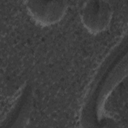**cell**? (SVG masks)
I'll return each mask as SVG.
<instances>
[{
  "label": "cell",
  "instance_id": "1",
  "mask_svg": "<svg viewBox=\"0 0 128 128\" xmlns=\"http://www.w3.org/2000/svg\"><path fill=\"white\" fill-rule=\"evenodd\" d=\"M128 32L125 31L97 66L82 99L78 112L82 128L117 127L106 110L113 90L128 74Z\"/></svg>",
  "mask_w": 128,
  "mask_h": 128
},
{
  "label": "cell",
  "instance_id": "2",
  "mask_svg": "<svg viewBox=\"0 0 128 128\" xmlns=\"http://www.w3.org/2000/svg\"><path fill=\"white\" fill-rule=\"evenodd\" d=\"M33 90L29 83L24 84L14 96L4 114L0 127L23 128L28 123L33 104Z\"/></svg>",
  "mask_w": 128,
  "mask_h": 128
},
{
  "label": "cell",
  "instance_id": "3",
  "mask_svg": "<svg viewBox=\"0 0 128 128\" xmlns=\"http://www.w3.org/2000/svg\"><path fill=\"white\" fill-rule=\"evenodd\" d=\"M110 3L104 0H90L82 4L80 18L84 26L90 32L98 34L106 30L112 16Z\"/></svg>",
  "mask_w": 128,
  "mask_h": 128
},
{
  "label": "cell",
  "instance_id": "4",
  "mask_svg": "<svg viewBox=\"0 0 128 128\" xmlns=\"http://www.w3.org/2000/svg\"><path fill=\"white\" fill-rule=\"evenodd\" d=\"M26 8L32 18L38 24L48 26L54 24L64 16L68 3L64 0H36L24 2Z\"/></svg>",
  "mask_w": 128,
  "mask_h": 128
}]
</instances>
